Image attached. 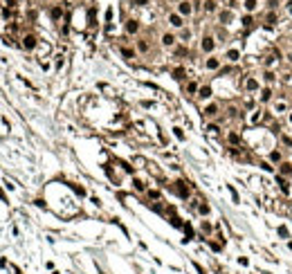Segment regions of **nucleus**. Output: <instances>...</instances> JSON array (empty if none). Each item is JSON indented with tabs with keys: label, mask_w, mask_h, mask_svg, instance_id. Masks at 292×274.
<instances>
[{
	"label": "nucleus",
	"mask_w": 292,
	"mask_h": 274,
	"mask_svg": "<svg viewBox=\"0 0 292 274\" xmlns=\"http://www.w3.org/2000/svg\"><path fill=\"white\" fill-rule=\"evenodd\" d=\"M177 14H180L182 18L191 16L193 14V2H191V0H180V2H177Z\"/></svg>",
	"instance_id": "nucleus-1"
},
{
	"label": "nucleus",
	"mask_w": 292,
	"mask_h": 274,
	"mask_svg": "<svg viewBox=\"0 0 292 274\" xmlns=\"http://www.w3.org/2000/svg\"><path fill=\"white\" fill-rule=\"evenodd\" d=\"M22 50H27V52H32V50H36V45H38V38L34 36V34H25L22 36Z\"/></svg>",
	"instance_id": "nucleus-2"
},
{
	"label": "nucleus",
	"mask_w": 292,
	"mask_h": 274,
	"mask_svg": "<svg viewBox=\"0 0 292 274\" xmlns=\"http://www.w3.org/2000/svg\"><path fill=\"white\" fill-rule=\"evenodd\" d=\"M200 50H202L204 54H211L216 50V41H214V36H204L202 38V43H200Z\"/></svg>",
	"instance_id": "nucleus-3"
},
{
	"label": "nucleus",
	"mask_w": 292,
	"mask_h": 274,
	"mask_svg": "<svg viewBox=\"0 0 292 274\" xmlns=\"http://www.w3.org/2000/svg\"><path fill=\"white\" fill-rule=\"evenodd\" d=\"M218 112H220V106H218V104H207V106L202 108V115L207 117V119L218 117Z\"/></svg>",
	"instance_id": "nucleus-4"
},
{
	"label": "nucleus",
	"mask_w": 292,
	"mask_h": 274,
	"mask_svg": "<svg viewBox=\"0 0 292 274\" xmlns=\"http://www.w3.org/2000/svg\"><path fill=\"white\" fill-rule=\"evenodd\" d=\"M169 25L171 27H175V29H182V27H184V18H182L180 14H169Z\"/></svg>",
	"instance_id": "nucleus-5"
},
{
	"label": "nucleus",
	"mask_w": 292,
	"mask_h": 274,
	"mask_svg": "<svg viewBox=\"0 0 292 274\" xmlns=\"http://www.w3.org/2000/svg\"><path fill=\"white\" fill-rule=\"evenodd\" d=\"M126 32H128V34H137V32H139V20H135V18L126 20Z\"/></svg>",
	"instance_id": "nucleus-6"
},
{
	"label": "nucleus",
	"mask_w": 292,
	"mask_h": 274,
	"mask_svg": "<svg viewBox=\"0 0 292 274\" xmlns=\"http://www.w3.org/2000/svg\"><path fill=\"white\" fill-rule=\"evenodd\" d=\"M204 67H207V70H220V59H216V56H209L207 59V63H204Z\"/></svg>",
	"instance_id": "nucleus-7"
},
{
	"label": "nucleus",
	"mask_w": 292,
	"mask_h": 274,
	"mask_svg": "<svg viewBox=\"0 0 292 274\" xmlns=\"http://www.w3.org/2000/svg\"><path fill=\"white\" fill-rule=\"evenodd\" d=\"M198 99H211V85H200V90H198Z\"/></svg>",
	"instance_id": "nucleus-8"
},
{
	"label": "nucleus",
	"mask_w": 292,
	"mask_h": 274,
	"mask_svg": "<svg viewBox=\"0 0 292 274\" xmlns=\"http://www.w3.org/2000/svg\"><path fill=\"white\" fill-rule=\"evenodd\" d=\"M175 41H177V38L173 36V34H162V45H164V47H173V45H175Z\"/></svg>",
	"instance_id": "nucleus-9"
},
{
	"label": "nucleus",
	"mask_w": 292,
	"mask_h": 274,
	"mask_svg": "<svg viewBox=\"0 0 292 274\" xmlns=\"http://www.w3.org/2000/svg\"><path fill=\"white\" fill-rule=\"evenodd\" d=\"M204 11H207V14H214L216 9H218V2H216V0H204Z\"/></svg>",
	"instance_id": "nucleus-10"
},
{
	"label": "nucleus",
	"mask_w": 292,
	"mask_h": 274,
	"mask_svg": "<svg viewBox=\"0 0 292 274\" xmlns=\"http://www.w3.org/2000/svg\"><path fill=\"white\" fill-rule=\"evenodd\" d=\"M148 50H151V47H148V41H146V38H137V52L146 54Z\"/></svg>",
	"instance_id": "nucleus-11"
},
{
	"label": "nucleus",
	"mask_w": 292,
	"mask_h": 274,
	"mask_svg": "<svg viewBox=\"0 0 292 274\" xmlns=\"http://www.w3.org/2000/svg\"><path fill=\"white\" fill-rule=\"evenodd\" d=\"M175 191L180 193L182 198H189V189H187V184H184V182H175Z\"/></svg>",
	"instance_id": "nucleus-12"
},
{
	"label": "nucleus",
	"mask_w": 292,
	"mask_h": 274,
	"mask_svg": "<svg viewBox=\"0 0 292 274\" xmlns=\"http://www.w3.org/2000/svg\"><path fill=\"white\" fill-rule=\"evenodd\" d=\"M50 16H52V20H61V16H63V7H52V9H50Z\"/></svg>",
	"instance_id": "nucleus-13"
},
{
	"label": "nucleus",
	"mask_w": 292,
	"mask_h": 274,
	"mask_svg": "<svg viewBox=\"0 0 292 274\" xmlns=\"http://www.w3.org/2000/svg\"><path fill=\"white\" fill-rule=\"evenodd\" d=\"M196 209H198V214H200V216H207V214H209V204H207V202H202V200L198 202V207H196Z\"/></svg>",
	"instance_id": "nucleus-14"
},
{
	"label": "nucleus",
	"mask_w": 292,
	"mask_h": 274,
	"mask_svg": "<svg viewBox=\"0 0 292 274\" xmlns=\"http://www.w3.org/2000/svg\"><path fill=\"white\" fill-rule=\"evenodd\" d=\"M198 90H200V88H198L196 81H189V83H187V94H198Z\"/></svg>",
	"instance_id": "nucleus-15"
},
{
	"label": "nucleus",
	"mask_w": 292,
	"mask_h": 274,
	"mask_svg": "<svg viewBox=\"0 0 292 274\" xmlns=\"http://www.w3.org/2000/svg\"><path fill=\"white\" fill-rule=\"evenodd\" d=\"M245 88L247 90H259V81H256V79H247V81H245Z\"/></svg>",
	"instance_id": "nucleus-16"
},
{
	"label": "nucleus",
	"mask_w": 292,
	"mask_h": 274,
	"mask_svg": "<svg viewBox=\"0 0 292 274\" xmlns=\"http://www.w3.org/2000/svg\"><path fill=\"white\" fill-rule=\"evenodd\" d=\"M184 74H187L184 67H175V70H173V77L177 79V81H182V79H184Z\"/></svg>",
	"instance_id": "nucleus-17"
},
{
	"label": "nucleus",
	"mask_w": 292,
	"mask_h": 274,
	"mask_svg": "<svg viewBox=\"0 0 292 274\" xmlns=\"http://www.w3.org/2000/svg\"><path fill=\"white\" fill-rule=\"evenodd\" d=\"M270 97H272V90L270 88H263L261 90V101H270Z\"/></svg>",
	"instance_id": "nucleus-18"
},
{
	"label": "nucleus",
	"mask_w": 292,
	"mask_h": 274,
	"mask_svg": "<svg viewBox=\"0 0 292 274\" xmlns=\"http://www.w3.org/2000/svg\"><path fill=\"white\" fill-rule=\"evenodd\" d=\"M122 54H124V59H135V50H130V47H122Z\"/></svg>",
	"instance_id": "nucleus-19"
},
{
	"label": "nucleus",
	"mask_w": 292,
	"mask_h": 274,
	"mask_svg": "<svg viewBox=\"0 0 292 274\" xmlns=\"http://www.w3.org/2000/svg\"><path fill=\"white\" fill-rule=\"evenodd\" d=\"M254 9H256V0H245V11H249V14H252Z\"/></svg>",
	"instance_id": "nucleus-20"
},
{
	"label": "nucleus",
	"mask_w": 292,
	"mask_h": 274,
	"mask_svg": "<svg viewBox=\"0 0 292 274\" xmlns=\"http://www.w3.org/2000/svg\"><path fill=\"white\" fill-rule=\"evenodd\" d=\"M238 56H240L238 50H229V52H227V59L229 61H238Z\"/></svg>",
	"instance_id": "nucleus-21"
},
{
	"label": "nucleus",
	"mask_w": 292,
	"mask_h": 274,
	"mask_svg": "<svg viewBox=\"0 0 292 274\" xmlns=\"http://www.w3.org/2000/svg\"><path fill=\"white\" fill-rule=\"evenodd\" d=\"M252 25H254V18H252V16H245V18H243V27H247V29H249Z\"/></svg>",
	"instance_id": "nucleus-22"
},
{
	"label": "nucleus",
	"mask_w": 292,
	"mask_h": 274,
	"mask_svg": "<svg viewBox=\"0 0 292 274\" xmlns=\"http://www.w3.org/2000/svg\"><path fill=\"white\" fill-rule=\"evenodd\" d=\"M229 18H232L229 11H220V22H229Z\"/></svg>",
	"instance_id": "nucleus-23"
},
{
	"label": "nucleus",
	"mask_w": 292,
	"mask_h": 274,
	"mask_svg": "<svg viewBox=\"0 0 292 274\" xmlns=\"http://www.w3.org/2000/svg\"><path fill=\"white\" fill-rule=\"evenodd\" d=\"M180 38H182V41H189V38H191V32H189V29H182V32H180Z\"/></svg>",
	"instance_id": "nucleus-24"
},
{
	"label": "nucleus",
	"mask_w": 292,
	"mask_h": 274,
	"mask_svg": "<svg viewBox=\"0 0 292 274\" xmlns=\"http://www.w3.org/2000/svg\"><path fill=\"white\" fill-rule=\"evenodd\" d=\"M133 184H135V189H137V191H144V189H146V187H144V182H142V180H135Z\"/></svg>",
	"instance_id": "nucleus-25"
},
{
	"label": "nucleus",
	"mask_w": 292,
	"mask_h": 274,
	"mask_svg": "<svg viewBox=\"0 0 292 274\" xmlns=\"http://www.w3.org/2000/svg\"><path fill=\"white\" fill-rule=\"evenodd\" d=\"M229 142H232V144H238V142H240V137H238L236 133H229Z\"/></svg>",
	"instance_id": "nucleus-26"
},
{
	"label": "nucleus",
	"mask_w": 292,
	"mask_h": 274,
	"mask_svg": "<svg viewBox=\"0 0 292 274\" xmlns=\"http://www.w3.org/2000/svg\"><path fill=\"white\" fill-rule=\"evenodd\" d=\"M274 22H277V14H270L267 16V25H274Z\"/></svg>",
	"instance_id": "nucleus-27"
},
{
	"label": "nucleus",
	"mask_w": 292,
	"mask_h": 274,
	"mask_svg": "<svg viewBox=\"0 0 292 274\" xmlns=\"http://www.w3.org/2000/svg\"><path fill=\"white\" fill-rule=\"evenodd\" d=\"M133 5H137V7H144V5H148V0H133Z\"/></svg>",
	"instance_id": "nucleus-28"
},
{
	"label": "nucleus",
	"mask_w": 292,
	"mask_h": 274,
	"mask_svg": "<svg viewBox=\"0 0 292 274\" xmlns=\"http://www.w3.org/2000/svg\"><path fill=\"white\" fill-rule=\"evenodd\" d=\"M202 231H204V234L211 231V225H209V222H202Z\"/></svg>",
	"instance_id": "nucleus-29"
},
{
	"label": "nucleus",
	"mask_w": 292,
	"mask_h": 274,
	"mask_svg": "<svg viewBox=\"0 0 292 274\" xmlns=\"http://www.w3.org/2000/svg\"><path fill=\"white\" fill-rule=\"evenodd\" d=\"M272 159H274V162H279V159H281V153L274 151V153H272Z\"/></svg>",
	"instance_id": "nucleus-30"
},
{
	"label": "nucleus",
	"mask_w": 292,
	"mask_h": 274,
	"mask_svg": "<svg viewBox=\"0 0 292 274\" xmlns=\"http://www.w3.org/2000/svg\"><path fill=\"white\" fill-rule=\"evenodd\" d=\"M277 110L281 112V110H288V104H277Z\"/></svg>",
	"instance_id": "nucleus-31"
},
{
	"label": "nucleus",
	"mask_w": 292,
	"mask_h": 274,
	"mask_svg": "<svg viewBox=\"0 0 292 274\" xmlns=\"http://www.w3.org/2000/svg\"><path fill=\"white\" fill-rule=\"evenodd\" d=\"M283 173H292V164H283Z\"/></svg>",
	"instance_id": "nucleus-32"
},
{
	"label": "nucleus",
	"mask_w": 292,
	"mask_h": 274,
	"mask_svg": "<svg viewBox=\"0 0 292 274\" xmlns=\"http://www.w3.org/2000/svg\"><path fill=\"white\" fill-rule=\"evenodd\" d=\"M279 234H281L283 238H288V229H285V227H281V229H279Z\"/></svg>",
	"instance_id": "nucleus-33"
},
{
	"label": "nucleus",
	"mask_w": 292,
	"mask_h": 274,
	"mask_svg": "<svg viewBox=\"0 0 292 274\" xmlns=\"http://www.w3.org/2000/svg\"><path fill=\"white\" fill-rule=\"evenodd\" d=\"M290 124H292V112H290Z\"/></svg>",
	"instance_id": "nucleus-34"
},
{
	"label": "nucleus",
	"mask_w": 292,
	"mask_h": 274,
	"mask_svg": "<svg viewBox=\"0 0 292 274\" xmlns=\"http://www.w3.org/2000/svg\"><path fill=\"white\" fill-rule=\"evenodd\" d=\"M290 249H292V243H290Z\"/></svg>",
	"instance_id": "nucleus-35"
}]
</instances>
